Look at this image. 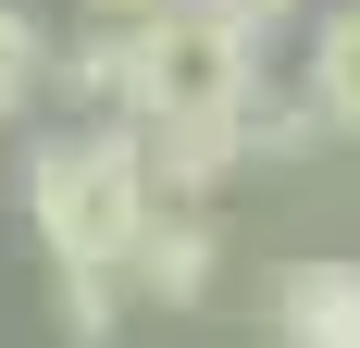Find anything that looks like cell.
I'll list each match as a JSON object with an SVG mask.
<instances>
[{"mask_svg":"<svg viewBox=\"0 0 360 348\" xmlns=\"http://www.w3.org/2000/svg\"><path fill=\"white\" fill-rule=\"evenodd\" d=\"M149 211H162V187H149V137L112 112V125H50V137L25 149V224H37V249L50 261H137V237H149Z\"/></svg>","mask_w":360,"mask_h":348,"instance_id":"obj_1","label":"cell"},{"mask_svg":"<svg viewBox=\"0 0 360 348\" xmlns=\"http://www.w3.org/2000/svg\"><path fill=\"white\" fill-rule=\"evenodd\" d=\"M124 286H137V311H199L224 286V211L212 199H162L137 261H124Z\"/></svg>","mask_w":360,"mask_h":348,"instance_id":"obj_2","label":"cell"},{"mask_svg":"<svg viewBox=\"0 0 360 348\" xmlns=\"http://www.w3.org/2000/svg\"><path fill=\"white\" fill-rule=\"evenodd\" d=\"M274 348H360V261L348 249L274 274Z\"/></svg>","mask_w":360,"mask_h":348,"instance_id":"obj_3","label":"cell"},{"mask_svg":"<svg viewBox=\"0 0 360 348\" xmlns=\"http://www.w3.org/2000/svg\"><path fill=\"white\" fill-rule=\"evenodd\" d=\"M50 87H63L75 125H112V112H124V87H137V25L75 13V37H50Z\"/></svg>","mask_w":360,"mask_h":348,"instance_id":"obj_4","label":"cell"},{"mask_svg":"<svg viewBox=\"0 0 360 348\" xmlns=\"http://www.w3.org/2000/svg\"><path fill=\"white\" fill-rule=\"evenodd\" d=\"M298 100L323 112V137H348V149H360V0H323V13H311Z\"/></svg>","mask_w":360,"mask_h":348,"instance_id":"obj_5","label":"cell"},{"mask_svg":"<svg viewBox=\"0 0 360 348\" xmlns=\"http://www.w3.org/2000/svg\"><path fill=\"white\" fill-rule=\"evenodd\" d=\"M50 323H63V348H124L137 286L112 274V261H50Z\"/></svg>","mask_w":360,"mask_h":348,"instance_id":"obj_6","label":"cell"},{"mask_svg":"<svg viewBox=\"0 0 360 348\" xmlns=\"http://www.w3.org/2000/svg\"><path fill=\"white\" fill-rule=\"evenodd\" d=\"M37 87H50V25H37L25 0H0V125L37 112Z\"/></svg>","mask_w":360,"mask_h":348,"instance_id":"obj_7","label":"cell"},{"mask_svg":"<svg viewBox=\"0 0 360 348\" xmlns=\"http://www.w3.org/2000/svg\"><path fill=\"white\" fill-rule=\"evenodd\" d=\"M224 13H249V25H286V13H311V0H224Z\"/></svg>","mask_w":360,"mask_h":348,"instance_id":"obj_8","label":"cell"},{"mask_svg":"<svg viewBox=\"0 0 360 348\" xmlns=\"http://www.w3.org/2000/svg\"><path fill=\"white\" fill-rule=\"evenodd\" d=\"M75 13H112V25H137V13H162V0H75Z\"/></svg>","mask_w":360,"mask_h":348,"instance_id":"obj_9","label":"cell"}]
</instances>
